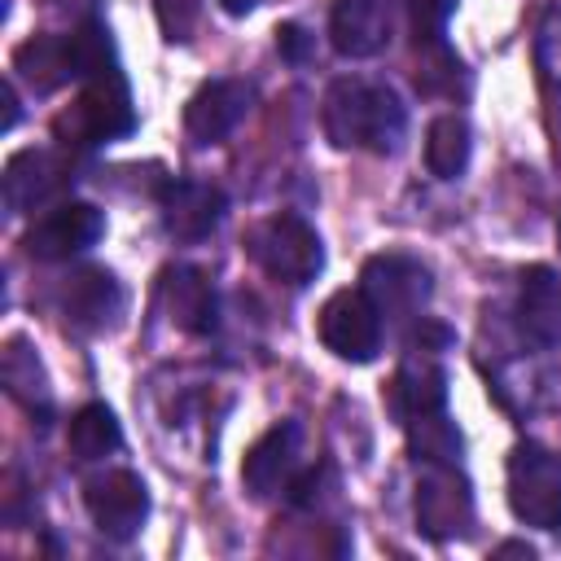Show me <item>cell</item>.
<instances>
[{
	"instance_id": "6da1fadb",
	"label": "cell",
	"mask_w": 561,
	"mask_h": 561,
	"mask_svg": "<svg viewBox=\"0 0 561 561\" xmlns=\"http://www.w3.org/2000/svg\"><path fill=\"white\" fill-rule=\"evenodd\" d=\"M324 136L333 149H368V153H394L408 131V110L394 96V88L373 79H337L324 92L320 110Z\"/></svg>"
},
{
	"instance_id": "7a4b0ae2",
	"label": "cell",
	"mask_w": 561,
	"mask_h": 561,
	"mask_svg": "<svg viewBox=\"0 0 561 561\" xmlns=\"http://www.w3.org/2000/svg\"><path fill=\"white\" fill-rule=\"evenodd\" d=\"M245 254L272 280H285L294 289L311 285L320 276V267H324V245H320L316 228L294 210H276V215L259 219L245 232Z\"/></svg>"
},
{
	"instance_id": "3957f363",
	"label": "cell",
	"mask_w": 561,
	"mask_h": 561,
	"mask_svg": "<svg viewBox=\"0 0 561 561\" xmlns=\"http://www.w3.org/2000/svg\"><path fill=\"white\" fill-rule=\"evenodd\" d=\"M136 131V105L127 92V79L118 75V66L101 70L88 79V88L79 92V101L57 118V140L88 149V145H110Z\"/></svg>"
},
{
	"instance_id": "277c9868",
	"label": "cell",
	"mask_w": 561,
	"mask_h": 561,
	"mask_svg": "<svg viewBox=\"0 0 561 561\" xmlns=\"http://www.w3.org/2000/svg\"><path fill=\"white\" fill-rule=\"evenodd\" d=\"M508 508L522 526L561 530V456L543 443H517L508 451Z\"/></svg>"
},
{
	"instance_id": "5b68a950",
	"label": "cell",
	"mask_w": 561,
	"mask_h": 561,
	"mask_svg": "<svg viewBox=\"0 0 561 561\" xmlns=\"http://www.w3.org/2000/svg\"><path fill=\"white\" fill-rule=\"evenodd\" d=\"M381 311L364 289H337L320 316H316V333L324 342V351H333L346 364H368L381 351Z\"/></svg>"
},
{
	"instance_id": "8992f818",
	"label": "cell",
	"mask_w": 561,
	"mask_h": 561,
	"mask_svg": "<svg viewBox=\"0 0 561 561\" xmlns=\"http://www.w3.org/2000/svg\"><path fill=\"white\" fill-rule=\"evenodd\" d=\"M473 526V491L456 465L430 460L416 478V530L425 539H456Z\"/></svg>"
},
{
	"instance_id": "52a82bcc",
	"label": "cell",
	"mask_w": 561,
	"mask_h": 561,
	"mask_svg": "<svg viewBox=\"0 0 561 561\" xmlns=\"http://www.w3.org/2000/svg\"><path fill=\"white\" fill-rule=\"evenodd\" d=\"M359 289L377 302V311L386 320H412L425 302H430V267L403 250H386L373 254L359 272Z\"/></svg>"
},
{
	"instance_id": "ba28073f",
	"label": "cell",
	"mask_w": 561,
	"mask_h": 561,
	"mask_svg": "<svg viewBox=\"0 0 561 561\" xmlns=\"http://www.w3.org/2000/svg\"><path fill=\"white\" fill-rule=\"evenodd\" d=\"M83 504L92 526L123 543V539H136L149 517V486L136 469H105L83 482Z\"/></svg>"
},
{
	"instance_id": "9c48e42d",
	"label": "cell",
	"mask_w": 561,
	"mask_h": 561,
	"mask_svg": "<svg viewBox=\"0 0 561 561\" xmlns=\"http://www.w3.org/2000/svg\"><path fill=\"white\" fill-rule=\"evenodd\" d=\"M105 232V215L92 206V202H57L53 210H44L26 237H22V250L31 259H44V263H61L70 254H83L88 245H96Z\"/></svg>"
},
{
	"instance_id": "30bf717a",
	"label": "cell",
	"mask_w": 561,
	"mask_h": 561,
	"mask_svg": "<svg viewBox=\"0 0 561 561\" xmlns=\"http://www.w3.org/2000/svg\"><path fill=\"white\" fill-rule=\"evenodd\" d=\"M403 351L408 355L386 386V403L399 425L447 408V373L438 364V351H425V346H403Z\"/></svg>"
},
{
	"instance_id": "8fae6325",
	"label": "cell",
	"mask_w": 561,
	"mask_h": 561,
	"mask_svg": "<svg viewBox=\"0 0 561 561\" xmlns=\"http://www.w3.org/2000/svg\"><path fill=\"white\" fill-rule=\"evenodd\" d=\"M254 105V88L245 79H210L184 105V127L197 145H224Z\"/></svg>"
},
{
	"instance_id": "7c38bea8",
	"label": "cell",
	"mask_w": 561,
	"mask_h": 561,
	"mask_svg": "<svg viewBox=\"0 0 561 561\" xmlns=\"http://www.w3.org/2000/svg\"><path fill=\"white\" fill-rule=\"evenodd\" d=\"M302 465V425L298 421H276L241 460V482L254 500H272L294 482Z\"/></svg>"
},
{
	"instance_id": "4fadbf2b",
	"label": "cell",
	"mask_w": 561,
	"mask_h": 561,
	"mask_svg": "<svg viewBox=\"0 0 561 561\" xmlns=\"http://www.w3.org/2000/svg\"><path fill=\"white\" fill-rule=\"evenodd\" d=\"M158 210H162V228L175 241H206L219 228L228 197L206 180H167L158 188Z\"/></svg>"
},
{
	"instance_id": "5bb4252c",
	"label": "cell",
	"mask_w": 561,
	"mask_h": 561,
	"mask_svg": "<svg viewBox=\"0 0 561 561\" xmlns=\"http://www.w3.org/2000/svg\"><path fill=\"white\" fill-rule=\"evenodd\" d=\"M394 4L399 0H337L329 13V44L351 61L377 57L394 31Z\"/></svg>"
},
{
	"instance_id": "9a60e30c",
	"label": "cell",
	"mask_w": 561,
	"mask_h": 561,
	"mask_svg": "<svg viewBox=\"0 0 561 561\" xmlns=\"http://www.w3.org/2000/svg\"><path fill=\"white\" fill-rule=\"evenodd\" d=\"M158 294H162V307H167L175 329H184L193 337H206L219 324V298H215V285L202 267H188V263L167 267Z\"/></svg>"
},
{
	"instance_id": "2e32d148",
	"label": "cell",
	"mask_w": 561,
	"mask_h": 561,
	"mask_svg": "<svg viewBox=\"0 0 561 561\" xmlns=\"http://www.w3.org/2000/svg\"><path fill=\"white\" fill-rule=\"evenodd\" d=\"M61 311H66V320L75 329L96 333V329L114 324V316L123 311V285L105 267H79L61 285Z\"/></svg>"
},
{
	"instance_id": "e0dca14e",
	"label": "cell",
	"mask_w": 561,
	"mask_h": 561,
	"mask_svg": "<svg viewBox=\"0 0 561 561\" xmlns=\"http://www.w3.org/2000/svg\"><path fill=\"white\" fill-rule=\"evenodd\" d=\"M66 184V162L48 149H22L4 162V206L13 215L35 210Z\"/></svg>"
},
{
	"instance_id": "ac0fdd59",
	"label": "cell",
	"mask_w": 561,
	"mask_h": 561,
	"mask_svg": "<svg viewBox=\"0 0 561 561\" xmlns=\"http://www.w3.org/2000/svg\"><path fill=\"white\" fill-rule=\"evenodd\" d=\"M517 324L526 342L557 346L561 342V280L552 267H526L522 272V298H517Z\"/></svg>"
},
{
	"instance_id": "d6986e66",
	"label": "cell",
	"mask_w": 561,
	"mask_h": 561,
	"mask_svg": "<svg viewBox=\"0 0 561 561\" xmlns=\"http://www.w3.org/2000/svg\"><path fill=\"white\" fill-rule=\"evenodd\" d=\"M473 140H469V123L460 114H438L425 131V167L438 180H460L469 167Z\"/></svg>"
},
{
	"instance_id": "ffe728a7",
	"label": "cell",
	"mask_w": 561,
	"mask_h": 561,
	"mask_svg": "<svg viewBox=\"0 0 561 561\" xmlns=\"http://www.w3.org/2000/svg\"><path fill=\"white\" fill-rule=\"evenodd\" d=\"M0 373H4V386H9V394H13L22 408H31V412L48 416V408H53V394H48V377H44V368H39L35 351H31L22 337H13V342L4 346V364H0Z\"/></svg>"
},
{
	"instance_id": "44dd1931",
	"label": "cell",
	"mask_w": 561,
	"mask_h": 561,
	"mask_svg": "<svg viewBox=\"0 0 561 561\" xmlns=\"http://www.w3.org/2000/svg\"><path fill=\"white\" fill-rule=\"evenodd\" d=\"M66 443L79 460H101L110 451L123 447V430H118V416L105 408V403H83L75 416H70V430H66Z\"/></svg>"
},
{
	"instance_id": "7402d4cb",
	"label": "cell",
	"mask_w": 561,
	"mask_h": 561,
	"mask_svg": "<svg viewBox=\"0 0 561 561\" xmlns=\"http://www.w3.org/2000/svg\"><path fill=\"white\" fill-rule=\"evenodd\" d=\"M408 430V443H412V456L421 465L430 460H443V465H460V430L447 421V412H430V416H416L403 425Z\"/></svg>"
},
{
	"instance_id": "603a6c76",
	"label": "cell",
	"mask_w": 561,
	"mask_h": 561,
	"mask_svg": "<svg viewBox=\"0 0 561 561\" xmlns=\"http://www.w3.org/2000/svg\"><path fill=\"white\" fill-rule=\"evenodd\" d=\"M535 70L548 92H561V4H548L535 26Z\"/></svg>"
},
{
	"instance_id": "cb8c5ba5",
	"label": "cell",
	"mask_w": 561,
	"mask_h": 561,
	"mask_svg": "<svg viewBox=\"0 0 561 561\" xmlns=\"http://www.w3.org/2000/svg\"><path fill=\"white\" fill-rule=\"evenodd\" d=\"M399 9L408 18L416 48H430V44H443V31H447V18L456 13V0H399Z\"/></svg>"
},
{
	"instance_id": "d4e9b609",
	"label": "cell",
	"mask_w": 561,
	"mask_h": 561,
	"mask_svg": "<svg viewBox=\"0 0 561 561\" xmlns=\"http://www.w3.org/2000/svg\"><path fill=\"white\" fill-rule=\"evenodd\" d=\"M153 13H158V26L171 44H184L197 26V13H202V0H153Z\"/></svg>"
},
{
	"instance_id": "484cf974",
	"label": "cell",
	"mask_w": 561,
	"mask_h": 561,
	"mask_svg": "<svg viewBox=\"0 0 561 561\" xmlns=\"http://www.w3.org/2000/svg\"><path fill=\"white\" fill-rule=\"evenodd\" d=\"M276 48H280L285 61L302 66V61L311 57V35H307L298 22H285V26H276Z\"/></svg>"
},
{
	"instance_id": "4316f807",
	"label": "cell",
	"mask_w": 561,
	"mask_h": 561,
	"mask_svg": "<svg viewBox=\"0 0 561 561\" xmlns=\"http://www.w3.org/2000/svg\"><path fill=\"white\" fill-rule=\"evenodd\" d=\"M13 123H18V88L4 83V131H13Z\"/></svg>"
},
{
	"instance_id": "83f0119b",
	"label": "cell",
	"mask_w": 561,
	"mask_h": 561,
	"mask_svg": "<svg viewBox=\"0 0 561 561\" xmlns=\"http://www.w3.org/2000/svg\"><path fill=\"white\" fill-rule=\"evenodd\" d=\"M254 4H259V0H219V9H224V13H232V18H245Z\"/></svg>"
},
{
	"instance_id": "f1b7e54d",
	"label": "cell",
	"mask_w": 561,
	"mask_h": 561,
	"mask_svg": "<svg viewBox=\"0 0 561 561\" xmlns=\"http://www.w3.org/2000/svg\"><path fill=\"white\" fill-rule=\"evenodd\" d=\"M495 552H522V557H530V548H526V543H500Z\"/></svg>"
},
{
	"instance_id": "f546056e",
	"label": "cell",
	"mask_w": 561,
	"mask_h": 561,
	"mask_svg": "<svg viewBox=\"0 0 561 561\" xmlns=\"http://www.w3.org/2000/svg\"><path fill=\"white\" fill-rule=\"evenodd\" d=\"M557 237H561V224H557Z\"/></svg>"
}]
</instances>
